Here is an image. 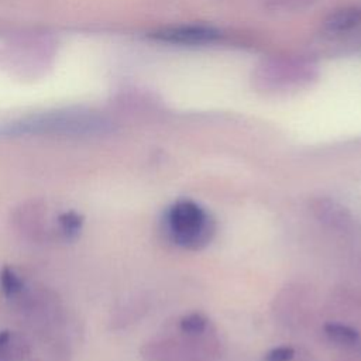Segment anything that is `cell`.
I'll return each mask as SVG.
<instances>
[{
    "instance_id": "1",
    "label": "cell",
    "mask_w": 361,
    "mask_h": 361,
    "mask_svg": "<svg viewBox=\"0 0 361 361\" xmlns=\"http://www.w3.org/2000/svg\"><path fill=\"white\" fill-rule=\"evenodd\" d=\"M110 127V123L89 110H62L44 113L8 124L1 130L6 135L25 134H68L87 135L100 134Z\"/></svg>"
},
{
    "instance_id": "7",
    "label": "cell",
    "mask_w": 361,
    "mask_h": 361,
    "mask_svg": "<svg viewBox=\"0 0 361 361\" xmlns=\"http://www.w3.org/2000/svg\"><path fill=\"white\" fill-rule=\"evenodd\" d=\"M316 209L320 210L322 220H329L336 227L345 226L351 220L350 216L344 213V209L341 206H338V204H336L334 202H330V200L320 202V206L316 207Z\"/></svg>"
},
{
    "instance_id": "9",
    "label": "cell",
    "mask_w": 361,
    "mask_h": 361,
    "mask_svg": "<svg viewBox=\"0 0 361 361\" xmlns=\"http://www.w3.org/2000/svg\"><path fill=\"white\" fill-rule=\"evenodd\" d=\"M206 324H207V320L202 314L192 313L182 319L180 329L183 333H188V334H200L206 329Z\"/></svg>"
},
{
    "instance_id": "10",
    "label": "cell",
    "mask_w": 361,
    "mask_h": 361,
    "mask_svg": "<svg viewBox=\"0 0 361 361\" xmlns=\"http://www.w3.org/2000/svg\"><path fill=\"white\" fill-rule=\"evenodd\" d=\"M293 355H295V351L292 347L282 345V347L272 348L267 354V361H290Z\"/></svg>"
},
{
    "instance_id": "4",
    "label": "cell",
    "mask_w": 361,
    "mask_h": 361,
    "mask_svg": "<svg viewBox=\"0 0 361 361\" xmlns=\"http://www.w3.org/2000/svg\"><path fill=\"white\" fill-rule=\"evenodd\" d=\"M324 333L331 341L345 347H354L360 343V334L353 327L341 323H327Z\"/></svg>"
},
{
    "instance_id": "3",
    "label": "cell",
    "mask_w": 361,
    "mask_h": 361,
    "mask_svg": "<svg viewBox=\"0 0 361 361\" xmlns=\"http://www.w3.org/2000/svg\"><path fill=\"white\" fill-rule=\"evenodd\" d=\"M157 38L166 41V42H175V44H204L212 42L219 37V31H216L213 27L207 25H176V27H168L158 31Z\"/></svg>"
},
{
    "instance_id": "5",
    "label": "cell",
    "mask_w": 361,
    "mask_h": 361,
    "mask_svg": "<svg viewBox=\"0 0 361 361\" xmlns=\"http://www.w3.org/2000/svg\"><path fill=\"white\" fill-rule=\"evenodd\" d=\"M58 224H59V231L62 235L68 240H73L79 235L82 227H83V216L79 214L75 210L63 212L58 216Z\"/></svg>"
},
{
    "instance_id": "6",
    "label": "cell",
    "mask_w": 361,
    "mask_h": 361,
    "mask_svg": "<svg viewBox=\"0 0 361 361\" xmlns=\"http://www.w3.org/2000/svg\"><path fill=\"white\" fill-rule=\"evenodd\" d=\"M361 21V10L351 8V10H341L336 14H331L330 20L327 21V27L330 30H347L357 25Z\"/></svg>"
},
{
    "instance_id": "2",
    "label": "cell",
    "mask_w": 361,
    "mask_h": 361,
    "mask_svg": "<svg viewBox=\"0 0 361 361\" xmlns=\"http://www.w3.org/2000/svg\"><path fill=\"white\" fill-rule=\"evenodd\" d=\"M165 228L176 245L188 250L203 248L214 234V223L209 213L189 199H180L168 207Z\"/></svg>"
},
{
    "instance_id": "11",
    "label": "cell",
    "mask_w": 361,
    "mask_h": 361,
    "mask_svg": "<svg viewBox=\"0 0 361 361\" xmlns=\"http://www.w3.org/2000/svg\"><path fill=\"white\" fill-rule=\"evenodd\" d=\"M10 341H11V333L8 330H1L0 331V358H3L4 354L7 353Z\"/></svg>"
},
{
    "instance_id": "8",
    "label": "cell",
    "mask_w": 361,
    "mask_h": 361,
    "mask_svg": "<svg viewBox=\"0 0 361 361\" xmlns=\"http://www.w3.org/2000/svg\"><path fill=\"white\" fill-rule=\"evenodd\" d=\"M0 288L6 296H14L24 288L21 276L10 267H3L0 271Z\"/></svg>"
}]
</instances>
